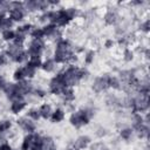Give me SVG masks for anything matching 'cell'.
Listing matches in <instances>:
<instances>
[{"label": "cell", "mask_w": 150, "mask_h": 150, "mask_svg": "<svg viewBox=\"0 0 150 150\" xmlns=\"http://www.w3.org/2000/svg\"><path fill=\"white\" fill-rule=\"evenodd\" d=\"M42 68L46 70V71H52L54 69V62L52 60H47L43 64H42Z\"/></svg>", "instance_id": "20"}, {"label": "cell", "mask_w": 150, "mask_h": 150, "mask_svg": "<svg viewBox=\"0 0 150 150\" xmlns=\"http://www.w3.org/2000/svg\"><path fill=\"white\" fill-rule=\"evenodd\" d=\"M4 63H5V56L0 55V66H2Z\"/></svg>", "instance_id": "38"}, {"label": "cell", "mask_w": 150, "mask_h": 150, "mask_svg": "<svg viewBox=\"0 0 150 150\" xmlns=\"http://www.w3.org/2000/svg\"><path fill=\"white\" fill-rule=\"evenodd\" d=\"M28 64H30V66L34 67V68L41 66V57H40V55H39V54H33V55H30V59H29Z\"/></svg>", "instance_id": "12"}, {"label": "cell", "mask_w": 150, "mask_h": 150, "mask_svg": "<svg viewBox=\"0 0 150 150\" xmlns=\"http://www.w3.org/2000/svg\"><path fill=\"white\" fill-rule=\"evenodd\" d=\"M90 112L88 110H80L75 114H73L70 116V123L76 127V128H80L81 125L83 124H87L89 122V118H90Z\"/></svg>", "instance_id": "1"}, {"label": "cell", "mask_w": 150, "mask_h": 150, "mask_svg": "<svg viewBox=\"0 0 150 150\" xmlns=\"http://www.w3.org/2000/svg\"><path fill=\"white\" fill-rule=\"evenodd\" d=\"M0 150H11V146L8 144H2L0 145Z\"/></svg>", "instance_id": "37"}, {"label": "cell", "mask_w": 150, "mask_h": 150, "mask_svg": "<svg viewBox=\"0 0 150 150\" xmlns=\"http://www.w3.org/2000/svg\"><path fill=\"white\" fill-rule=\"evenodd\" d=\"M109 86L114 88H120V81L116 77H109Z\"/></svg>", "instance_id": "27"}, {"label": "cell", "mask_w": 150, "mask_h": 150, "mask_svg": "<svg viewBox=\"0 0 150 150\" xmlns=\"http://www.w3.org/2000/svg\"><path fill=\"white\" fill-rule=\"evenodd\" d=\"M112 45V41H110V40H108L107 42H105V47H110Z\"/></svg>", "instance_id": "39"}, {"label": "cell", "mask_w": 150, "mask_h": 150, "mask_svg": "<svg viewBox=\"0 0 150 150\" xmlns=\"http://www.w3.org/2000/svg\"><path fill=\"white\" fill-rule=\"evenodd\" d=\"M34 137L35 135H28L25 137L23 142H22V145H21V149L22 150H29L32 148V145L34 144Z\"/></svg>", "instance_id": "7"}, {"label": "cell", "mask_w": 150, "mask_h": 150, "mask_svg": "<svg viewBox=\"0 0 150 150\" xmlns=\"http://www.w3.org/2000/svg\"><path fill=\"white\" fill-rule=\"evenodd\" d=\"M32 35H33V38H35L36 40H40L45 34H43L42 28H36V29H34V30L32 32Z\"/></svg>", "instance_id": "21"}, {"label": "cell", "mask_w": 150, "mask_h": 150, "mask_svg": "<svg viewBox=\"0 0 150 150\" xmlns=\"http://www.w3.org/2000/svg\"><path fill=\"white\" fill-rule=\"evenodd\" d=\"M93 59H94V53H93V52H90V53H88V54H87L86 62H87V63H90V62L93 61Z\"/></svg>", "instance_id": "32"}, {"label": "cell", "mask_w": 150, "mask_h": 150, "mask_svg": "<svg viewBox=\"0 0 150 150\" xmlns=\"http://www.w3.org/2000/svg\"><path fill=\"white\" fill-rule=\"evenodd\" d=\"M66 12H67V14H68L69 19H73V18H74V15L76 14V11H75V9H73V8H70V9H66Z\"/></svg>", "instance_id": "31"}, {"label": "cell", "mask_w": 150, "mask_h": 150, "mask_svg": "<svg viewBox=\"0 0 150 150\" xmlns=\"http://www.w3.org/2000/svg\"><path fill=\"white\" fill-rule=\"evenodd\" d=\"M11 128V122L9 121H2L0 122V132H4Z\"/></svg>", "instance_id": "24"}, {"label": "cell", "mask_w": 150, "mask_h": 150, "mask_svg": "<svg viewBox=\"0 0 150 150\" xmlns=\"http://www.w3.org/2000/svg\"><path fill=\"white\" fill-rule=\"evenodd\" d=\"M26 57H27V54L22 50V52H20L18 55H15L13 59H14L16 62H22V61H25V60H26Z\"/></svg>", "instance_id": "23"}, {"label": "cell", "mask_w": 150, "mask_h": 150, "mask_svg": "<svg viewBox=\"0 0 150 150\" xmlns=\"http://www.w3.org/2000/svg\"><path fill=\"white\" fill-rule=\"evenodd\" d=\"M29 150H42L41 149V144H33Z\"/></svg>", "instance_id": "35"}, {"label": "cell", "mask_w": 150, "mask_h": 150, "mask_svg": "<svg viewBox=\"0 0 150 150\" xmlns=\"http://www.w3.org/2000/svg\"><path fill=\"white\" fill-rule=\"evenodd\" d=\"M2 38L5 39V40H12V39H14L15 38V33L13 32V30H5L4 33H2Z\"/></svg>", "instance_id": "22"}, {"label": "cell", "mask_w": 150, "mask_h": 150, "mask_svg": "<svg viewBox=\"0 0 150 150\" xmlns=\"http://www.w3.org/2000/svg\"><path fill=\"white\" fill-rule=\"evenodd\" d=\"M124 56H125V60H131L132 59V53L130 50H125L124 52Z\"/></svg>", "instance_id": "33"}, {"label": "cell", "mask_w": 150, "mask_h": 150, "mask_svg": "<svg viewBox=\"0 0 150 150\" xmlns=\"http://www.w3.org/2000/svg\"><path fill=\"white\" fill-rule=\"evenodd\" d=\"M22 71H23V75L27 76V77H33L34 74H35V68L32 67L30 64H27L26 67L22 68Z\"/></svg>", "instance_id": "16"}, {"label": "cell", "mask_w": 150, "mask_h": 150, "mask_svg": "<svg viewBox=\"0 0 150 150\" xmlns=\"http://www.w3.org/2000/svg\"><path fill=\"white\" fill-rule=\"evenodd\" d=\"M69 20L70 19H69L66 9H61V11L57 12V21H56V23L59 26H66L69 22Z\"/></svg>", "instance_id": "5"}, {"label": "cell", "mask_w": 150, "mask_h": 150, "mask_svg": "<svg viewBox=\"0 0 150 150\" xmlns=\"http://www.w3.org/2000/svg\"><path fill=\"white\" fill-rule=\"evenodd\" d=\"M89 143V137H87V136H82V137H80V138H77V141L75 142V149L77 150V149H82V148H84V146H87V144Z\"/></svg>", "instance_id": "11"}, {"label": "cell", "mask_w": 150, "mask_h": 150, "mask_svg": "<svg viewBox=\"0 0 150 150\" xmlns=\"http://www.w3.org/2000/svg\"><path fill=\"white\" fill-rule=\"evenodd\" d=\"M28 115H29V117H32L33 120H39V118H40V111H39V110H35V109L29 110Z\"/></svg>", "instance_id": "28"}, {"label": "cell", "mask_w": 150, "mask_h": 150, "mask_svg": "<svg viewBox=\"0 0 150 150\" xmlns=\"http://www.w3.org/2000/svg\"><path fill=\"white\" fill-rule=\"evenodd\" d=\"M49 88H50V91H52L53 94H60V93H62L63 89L66 88V86H64V80H63V74H57V75L50 81Z\"/></svg>", "instance_id": "2"}, {"label": "cell", "mask_w": 150, "mask_h": 150, "mask_svg": "<svg viewBox=\"0 0 150 150\" xmlns=\"http://www.w3.org/2000/svg\"><path fill=\"white\" fill-rule=\"evenodd\" d=\"M142 28L145 30V32H148L149 30V20H146L144 23H143V26H142Z\"/></svg>", "instance_id": "36"}, {"label": "cell", "mask_w": 150, "mask_h": 150, "mask_svg": "<svg viewBox=\"0 0 150 150\" xmlns=\"http://www.w3.org/2000/svg\"><path fill=\"white\" fill-rule=\"evenodd\" d=\"M1 4H2V2H1V1H0V6H1Z\"/></svg>", "instance_id": "40"}, {"label": "cell", "mask_w": 150, "mask_h": 150, "mask_svg": "<svg viewBox=\"0 0 150 150\" xmlns=\"http://www.w3.org/2000/svg\"><path fill=\"white\" fill-rule=\"evenodd\" d=\"M18 123L21 125V128H22L23 130H26V131H28V132H33V131L35 130V124H34L32 121L27 120V118H21V120L18 121Z\"/></svg>", "instance_id": "4"}, {"label": "cell", "mask_w": 150, "mask_h": 150, "mask_svg": "<svg viewBox=\"0 0 150 150\" xmlns=\"http://www.w3.org/2000/svg\"><path fill=\"white\" fill-rule=\"evenodd\" d=\"M22 41H23V36L15 35V38H14V45H16V46H21Z\"/></svg>", "instance_id": "30"}, {"label": "cell", "mask_w": 150, "mask_h": 150, "mask_svg": "<svg viewBox=\"0 0 150 150\" xmlns=\"http://www.w3.org/2000/svg\"><path fill=\"white\" fill-rule=\"evenodd\" d=\"M12 27V20L8 19V18H4L2 21H1V25H0V28L5 30H9V28Z\"/></svg>", "instance_id": "17"}, {"label": "cell", "mask_w": 150, "mask_h": 150, "mask_svg": "<svg viewBox=\"0 0 150 150\" xmlns=\"http://www.w3.org/2000/svg\"><path fill=\"white\" fill-rule=\"evenodd\" d=\"M25 107V102L21 101V100H16V101H13L12 105H11V110L14 112V114H18L19 111H21Z\"/></svg>", "instance_id": "9"}, {"label": "cell", "mask_w": 150, "mask_h": 150, "mask_svg": "<svg viewBox=\"0 0 150 150\" xmlns=\"http://www.w3.org/2000/svg\"><path fill=\"white\" fill-rule=\"evenodd\" d=\"M39 111H40V116H42V117L47 118V117H49L52 109H50V105H49V104H43V105L40 108V110H39Z\"/></svg>", "instance_id": "14"}, {"label": "cell", "mask_w": 150, "mask_h": 150, "mask_svg": "<svg viewBox=\"0 0 150 150\" xmlns=\"http://www.w3.org/2000/svg\"><path fill=\"white\" fill-rule=\"evenodd\" d=\"M42 30H43L45 35L52 36V35H54L56 33V27H55V25H47L46 27L42 28Z\"/></svg>", "instance_id": "13"}, {"label": "cell", "mask_w": 150, "mask_h": 150, "mask_svg": "<svg viewBox=\"0 0 150 150\" xmlns=\"http://www.w3.org/2000/svg\"><path fill=\"white\" fill-rule=\"evenodd\" d=\"M62 94H63L64 98H66V100H68V101H71V100H74V97H75V95H74V91H73L70 88H67V87L63 89Z\"/></svg>", "instance_id": "18"}, {"label": "cell", "mask_w": 150, "mask_h": 150, "mask_svg": "<svg viewBox=\"0 0 150 150\" xmlns=\"http://www.w3.org/2000/svg\"><path fill=\"white\" fill-rule=\"evenodd\" d=\"M26 6L29 11H35L39 8V1H35V0H30L28 2H26Z\"/></svg>", "instance_id": "19"}, {"label": "cell", "mask_w": 150, "mask_h": 150, "mask_svg": "<svg viewBox=\"0 0 150 150\" xmlns=\"http://www.w3.org/2000/svg\"><path fill=\"white\" fill-rule=\"evenodd\" d=\"M131 134H132V130H131V129H123V130L121 131V136H122L124 139H128V138L131 136Z\"/></svg>", "instance_id": "29"}, {"label": "cell", "mask_w": 150, "mask_h": 150, "mask_svg": "<svg viewBox=\"0 0 150 150\" xmlns=\"http://www.w3.org/2000/svg\"><path fill=\"white\" fill-rule=\"evenodd\" d=\"M6 82H5V80H4V77H1L0 76V89H5V87H6Z\"/></svg>", "instance_id": "34"}, {"label": "cell", "mask_w": 150, "mask_h": 150, "mask_svg": "<svg viewBox=\"0 0 150 150\" xmlns=\"http://www.w3.org/2000/svg\"><path fill=\"white\" fill-rule=\"evenodd\" d=\"M25 77V75H23V71H22V68H20V69H18L15 73H14V79L16 80V81H21L22 79Z\"/></svg>", "instance_id": "26"}, {"label": "cell", "mask_w": 150, "mask_h": 150, "mask_svg": "<svg viewBox=\"0 0 150 150\" xmlns=\"http://www.w3.org/2000/svg\"><path fill=\"white\" fill-rule=\"evenodd\" d=\"M41 149L42 150H54V142L50 137H45L42 138V142H41Z\"/></svg>", "instance_id": "8"}, {"label": "cell", "mask_w": 150, "mask_h": 150, "mask_svg": "<svg viewBox=\"0 0 150 150\" xmlns=\"http://www.w3.org/2000/svg\"><path fill=\"white\" fill-rule=\"evenodd\" d=\"M63 117H64V114H63V111H62L61 109H56V110L53 112V115H52L53 122H60V121L63 120Z\"/></svg>", "instance_id": "15"}, {"label": "cell", "mask_w": 150, "mask_h": 150, "mask_svg": "<svg viewBox=\"0 0 150 150\" xmlns=\"http://www.w3.org/2000/svg\"><path fill=\"white\" fill-rule=\"evenodd\" d=\"M116 20V15L112 13V12H109L107 15H105V22L107 23H114Z\"/></svg>", "instance_id": "25"}, {"label": "cell", "mask_w": 150, "mask_h": 150, "mask_svg": "<svg viewBox=\"0 0 150 150\" xmlns=\"http://www.w3.org/2000/svg\"><path fill=\"white\" fill-rule=\"evenodd\" d=\"M9 16H11V20L20 21L23 18V12H22V9H11Z\"/></svg>", "instance_id": "10"}, {"label": "cell", "mask_w": 150, "mask_h": 150, "mask_svg": "<svg viewBox=\"0 0 150 150\" xmlns=\"http://www.w3.org/2000/svg\"><path fill=\"white\" fill-rule=\"evenodd\" d=\"M42 48H43V43L41 42V40H36V39H35V40L30 43L29 53H30V55H33V54H39Z\"/></svg>", "instance_id": "6"}, {"label": "cell", "mask_w": 150, "mask_h": 150, "mask_svg": "<svg viewBox=\"0 0 150 150\" xmlns=\"http://www.w3.org/2000/svg\"><path fill=\"white\" fill-rule=\"evenodd\" d=\"M107 87H109V76H102V77L96 79L94 82V86H93V88L96 91H101V90L105 89Z\"/></svg>", "instance_id": "3"}]
</instances>
